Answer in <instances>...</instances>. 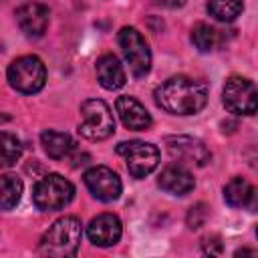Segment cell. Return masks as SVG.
<instances>
[{
	"instance_id": "obj_1",
	"label": "cell",
	"mask_w": 258,
	"mask_h": 258,
	"mask_svg": "<svg viewBox=\"0 0 258 258\" xmlns=\"http://www.w3.org/2000/svg\"><path fill=\"white\" fill-rule=\"evenodd\" d=\"M157 107L171 115H196L208 103V87L206 83L175 75L165 79L153 93Z\"/></svg>"
},
{
	"instance_id": "obj_2",
	"label": "cell",
	"mask_w": 258,
	"mask_h": 258,
	"mask_svg": "<svg viewBox=\"0 0 258 258\" xmlns=\"http://www.w3.org/2000/svg\"><path fill=\"white\" fill-rule=\"evenodd\" d=\"M83 238V224L77 216L58 218L40 238L38 254L52 258H69L75 256Z\"/></svg>"
},
{
	"instance_id": "obj_3",
	"label": "cell",
	"mask_w": 258,
	"mask_h": 258,
	"mask_svg": "<svg viewBox=\"0 0 258 258\" xmlns=\"http://www.w3.org/2000/svg\"><path fill=\"white\" fill-rule=\"evenodd\" d=\"M73 198H75V185L58 173H48L40 177L32 189V202L42 212L62 210L64 206L71 204Z\"/></svg>"
},
{
	"instance_id": "obj_4",
	"label": "cell",
	"mask_w": 258,
	"mask_h": 258,
	"mask_svg": "<svg viewBox=\"0 0 258 258\" xmlns=\"http://www.w3.org/2000/svg\"><path fill=\"white\" fill-rule=\"evenodd\" d=\"M6 77H8V83L14 91L24 93V95H32L44 87L46 69L38 56L24 54V56H18L10 62Z\"/></svg>"
},
{
	"instance_id": "obj_5",
	"label": "cell",
	"mask_w": 258,
	"mask_h": 258,
	"mask_svg": "<svg viewBox=\"0 0 258 258\" xmlns=\"http://www.w3.org/2000/svg\"><path fill=\"white\" fill-rule=\"evenodd\" d=\"M115 119L109 105L101 99H87L81 105V123L79 133L91 141H101L113 135Z\"/></svg>"
},
{
	"instance_id": "obj_6",
	"label": "cell",
	"mask_w": 258,
	"mask_h": 258,
	"mask_svg": "<svg viewBox=\"0 0 258 258\" xmlns=\"http://www.w3.org/2000/svg\"><path fill=\"white\" fill-rule=\"evenodd\" d=\"M117 42L121 52L129 64V71L135 79H143L151 69V50L141 36V32L133 26H123L117 32Z\"/></svg>"
},
{
	"instance_id": "obj_7",
	"label": "cell",
	"mask_w": 258,
	"mask_h": 258,
	"mask_svg": "<svg viewBox=\"0 0 258 258\" xmlns=\"http://www.w3.org/2000/svg\"><path fill=\"white\" fill-rule=\"evenodd\" d=\"M117 153L125 157L127 171L137 179L149 175L159 163V149L145 141H123L117 145Z\"/></svg>"
},
{
	"instance_id": "obj_8",
	"label": "cell",
	"mask_w": 258,
	"mask_h": 258,
	"mask_svg": "<svg viewBox=\"0 0 258 258\" xmlns=\"http://www.w3.org/2000/svg\"><path fill=\"white\" fill-rule=\"evenodd\" d=\"M222 101L230 113L254 115L258 107V93L252 81L244 77H230L222 91Z\"/></svg>"
},
{
	"instance_id": "obj_9",
	"label": "cell",
	"mask_w": 258,
	"mask_h": 258,
	"mask_svg": "<svg viewBox=\"0 0 258 258\" xmlns=\"http://www.w3.org/2000/svg\"><path fill=\"white\" fill-rule=\"evenodd\" d=\"M83 179L91 196L97 198L99 202H115L121 196L123 189L121 177L107 165H93L91 169L85 171Z\"/></svg>"
},
{
	"instance_id": "obj_10",
	"label": "cell",
	"mask_w": 258,
	"mask_h": 258,
	"mask_svg": "<svg viewBox=\"0 0 258 258\" xmlns=\"http://www.w3.org/2000/svg\"><path fill=\"white\" fill-rule=\"evenodd\" d=\"M165 145H167L169 155L173 159L181 161V163H196V165L204 167L212 157L208 147L200 139H194V137H187V135L167 137Z\"/></svg>"
},
{
	"instance_id": "obj_11",
	"label": "cell",
	"mask_w": 258,
	"mask_h": 258,
	"mask_svg": "<svg viewBox=\"0 0 258 258\" xmlns=\"http://www.w3.org/2000/svg\"><path fill=\"white\" fill-rule=\"evenodd\" d=\"M121 234H123V226L115 214H99L87 226L89 240L99 248L115 246L121 240Z\"/></svg>"
},
{
	"instance_id": "obj_12",
	"label": "cell",
	"mask_w": 258,
	"mask_h": 258,
	"mask_svg": "<svg viewBox=\"0 0 258 258\" xmlns=\"http://www.w3.org/2000/svg\"><path fill=\"white\" fill-rule=\"evenodd\" d=\"M48 20H50V10L40 2H26L20 8H16V22L20 30L30 38L42 36L48 26Z\"/></svg>"
},
{
	"instance_id": "obj_13",
	"label": "cell",
	"mask_w": 258,
	"mask_h": 258,
	"mask_svg": "<svg viewBox=\"0 0 258 258\" xmlns=\"http://www.w3.org/2000/svg\"><path fill=\"white\" fill-rule=\"evenodd\" d=\"M115 109L123 121V125L131 131H145L151 127V115L149 111L135 99L129 95H121L115 101Z\"/></svg>"
},
{
	"instance_id": "obj_14",
	"label": "cell",
	"mask_w": 258,
	"mask_h": 258,
	"mask_svg": "<svg viewBox=\"0 0 258 258\" xmlns=\"http://www.w3.org/2000/svg\"><path fill=\"white\" fill-rule=\"evenodd\" d=\"M157 185L163 191L171 194V196H185V194H189L194 189L196 179H194V175H191V171L187 167L173 163V165H167L161 171V175L157 179Z\"/></svg>"
},
{
	"instance_id": "obj_15",
	"label": "cell",
	"mask_w": 258,
	"mask_h": 258,
	"mask_svg": "<svg viewBox=\"0 0 258 258\" xmlns=\"http://www.w3.org/2000/svg\"><path fill=\"white\" fill-rule=\"evenodd\" d=\"M97 79H99V85L107 91H115V89H121L127 81L125 77V69L123 64L119 62V58L115 54H103L97 58Z\"/></svg>"
},
{
	"instance_id": "obj_16",
	"label": "cell",
	"mask_w": 258,
	"mask_h": 258,
	"mask_svg": "<svg viewBox=\"0 0 258 258\" xmlns=\"http://www.w3.org/2000/svg\"><path fill=\"white\" fill-rule=\"evenodd\" d=\"M224 200L232 208H254L256 189L244 177H232L224 185Z\"/></svg>"
},
{
	"instance_id": "obj_17",
	"label": "cell",
	"mask_w": 258,
	"mask_h": 258,
	"mask_svg": "<svg viewBox=\"0 0 258 258\" xmlns=\"http://www.w3.org/2000/svg\"><path fill=\"white\" fill-rule=\"evenodd\" d=\"M40 143L50 159H64L75 151V141L69 133L46 129L40 133Z\"/></svg>"
},
{
	"instance_id": "obj_18",
	"label": "cell",
	"mask_w": 258,
	"mask_h": 258,
	"mask_svg": "<svg viewBox=\"0 0 258 258\" xmlns=\"http://www.w3.org/2000/svg\"><path fill=\"white\" fill-rule=\"evenodd\" d=\"M22 196V179L14 173L0 175V210L8 212L12 210Z\"/></svg>"
},
{
	"instance_id": "obj_19",
	"label": "cell",
	"mask_w": 258,
	"mask_h": 258,
	"mask_svg": "<svg viewBox=\"0 0 258 258\" xmlns=\"http://www.w3.org/2000/svg\"><path fill=\"white\" fill-rule=\"evenodd\" d=\"M208 12L210 16H214L220 22H232L236 20L242 10H244V2L242 0H208Z\"/></svg>"
},
{
	"instance_id": "obj_20",
	"label": "cell",
	"mask_w": 258,
	"mask_h": 258,
	"mask_svg": "<svg viewBox=\"0 0 258 258\" xmlns=\"http://www.w3.org/2000/svg\"><path fill=\"white\" fill-rule=\"evenodd\" d=\"M22 155V143L14 133L0 131V167H12Z\"/></svg>"
},
{
	"instance_id": "obj_21",
	"label": "cell",
	"mask_w": 258,
	"mask_h": 258,
	"mask_svg": "<svg viewBox=\"0 0 258 258\" xmlns=\"http://www.w3.org/2000/svg\"><path fill=\"white\" fill-rule=\"evenodd\" d=\"M191 42L200 52H212L220 42V34L214 26L206 22H198L191 28Z\"/></svg>"
},
{
	"instance_id": "obj_22",
	"label": "cell",
	"mask_w": 258,
	"mask_h": 258,
	"mask_svg": "<svg viewBox=\"0 0 258 258\" xmlns=\"http://www.w3.org/2000/svg\"><path fill=\"white\" fill-rule=\"evenodd\" d=\"M206 218H208V206H206V204H196V206H191L189 212H187V226H189L191 230H198V228L204 226Z\"/></svg>"
},
{
	"instance_id": "obj_23",
	"label": "cell",
	"mask_w": 258,
	"mask_h": 258,
	"mask_svg": "<svg viewBox=\"0 0 258 258\" xmlns=\"http://www.w3.org/2000/svg\"><path fill=\"white\" fill-rule=\"evenodd\" d=\"M204 252H206V254H220V252H222V242H220L218 238H212V242L206 240V242H204Z\"/></svg>"
},
{
	"instance_id": "obj_24",
	"label": "cell",
	"mask_w": 258,
	"mask_h": 258,
	"mask_svg": "<svg viewBox=\"0 0 258 258\" xmlns=\"http://www.w3.org/2000/svg\"><path fill=\"white\" fill-rule=\"evenodd\" d=\"M157 6H165V8H179L185 4V0H153Z\"/></svg>"
},
{
	"instance_id": "obj_25",
	"label": "cell",
	"mask_w": 258,
	"mask_h": 258,
	"mask_svg": "<svg viewBox=\"0 0 258 258\" xmlns=\"http://www.w3.org/2000/svg\"><path fill=\"white\" fill-rule=\"evenodd\" d=\"M8 119H10L8 115H0V123H4V121H8Z\"/></svg>"
}]
</instances>
